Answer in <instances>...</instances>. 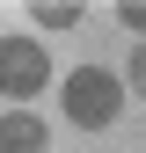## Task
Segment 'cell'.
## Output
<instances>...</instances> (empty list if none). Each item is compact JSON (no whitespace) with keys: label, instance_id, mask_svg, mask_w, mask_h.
Listing matches in <instances>:
<instances>
[{"label":"cell","instance_id":"obj_1","mask_svg":"<svg viewBox=\"0 0 146 153\" xmlns=\"http://www.w3.org/2000/svg\"><path fill=\"white\" fill-rule=\"evenodd\" d=\"M59 102H66V117L80 131H102V124H117V109H124V80L102 73V66H80V73H66Z\"/></svg>","mask_w":146,"mask_h":153},{"label":"cell","instance_id":"obj_2","mask_svg":"<svg viewBox=\"0 0 146 153\" xmlns=\"http://www.w3.org/2000/svg\"><path fill=\"white\" fill-rule=\"evenodd\" d=\"M51 80V59L36 36H0V95L7 102H29V95H44Z\"/></svg>","mask_w":146,"mask_h":153},{"label":"cell","instance_id":"obj_3","mask_svg":"<svg viewBox=\"0 0 146 153\" xmlns=\"http://www.w3.org/2000/svg\"><path fill=\"white\" fill-rule=\"evenodd\" d=\"M0 153H44V117L7 109V117H0Z\"/></svg>","mask_w":146,"mask_h":153},{"label":"cell","instance_id":"obj_4","mask_svg":"<svg viewBox=\"0 0 146 153\" xmlns=\"http://www.w3.org/2000/svg\"><path fill=\"white\" fill-rule=\"evenodd\" d=\"M80 22V7H73V0H59V7H44V0H36V29H73Z\"/></svg>","mask_w":146,"mask_h":153},{"label":"cell","instance_id":"obj_5","mask_svg":"<svg viewBox=\"0 0 146 153\" xmlns=\"http://www.w3.org/2000/svg\"><path fill=\"white\" fill-rule=\"evenodd\" d=\"M117 15H124V29H139V36H146V0H124Z\"/></svg>","mask_w":146,"mask_h":153},{"label":"cell","instance_id":"obj_6","mask_svg":"<svg viewBox=\"0 0 146 153\" xmlns=\"http://www.w3.org/2000/svg\"><path fill=\"white\" fill-rule=\"evenodd\" d=\"M132 88H139V95H146V44H139V51H132Z\"/></svg>","mask_w":146,"mask_h":153}]
</instances>
